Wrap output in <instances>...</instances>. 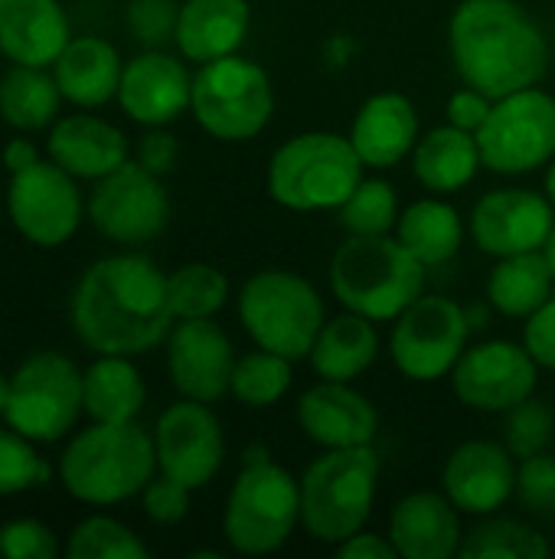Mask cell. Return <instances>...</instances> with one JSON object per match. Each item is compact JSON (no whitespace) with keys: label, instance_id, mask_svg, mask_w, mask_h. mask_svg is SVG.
Masks as SVG:
<instances>
[{"label":"cell","instance_id":"d6a6232c","mask_svg":"<svg viewBox=\"0 0 555 559\" xmlns=\"http://www.w3.org/2000/svg\"><path fill=\"white\" fill-rule=\"evenodd\" d=\"M555 275L543 252H523L497 259L494 272L487 275V301L497 314L527 321L555 288Z\"/></svg>","mask_w":555,"mask_h":559},{"label":"cell","instance_id":"ee69618b","mask_svg":"<svg viewBox=\"0 0 555 559\" xmlns=\"http://www.w3.org/2000/svg\"><path fill=\"white\" fill-rule=\"evenodd\" d=\"M190 488L186 485H180L177 478H170V475H154L150 481H147V488L141 491V508H144V514L154 521V524H160V527H173V524H180L186 514H190Z\"/></svg>","mask_w":555,"mask_h":559},{"label":"cell","instance_id":"f1b7e54d","mask_svg":"<svg viewBox=\"0 0 555 559\" xmlns=\"http://www.w3.org/2000/svg\"><path fill=\"white\" fill-rule=\"evenodd\" d=\"M484 167L478 138L455 124L432 128L412 151V174L429 193H458Z\"/></svg>","mask_w":555,"mask_h":559},{"label":"cell","instance_id":"603a6c76","mask_svg":"<svg viewBox=\"0 0 555 559\" xmlns=\"http://www.w3.org/2000/svg\"><path fill=\"white\" fill-rule=\"evenodd\" d=\"M46 154L75 180H101L131 160V144L121 128L98 115H65L49 128Z\"/></svg>","mask_w":555,"mask_h":559},{"label":"cell","instance_id":"9a60e30c","mask_svg":"<svg viewBox=\"0 0 555 559\" xmlns=\"http://www.w3.org/2000/svg\"><path fill=\"white\" fill-rule=\"evenodd\" d=\"M536 383L540 364L514 341L474 344L451 370L455 396L474 413H510L536 393Z\"/></svg>","mask_w":555,"mask_h":559},{"label":"cell","instance_id":"f35d334b","mask_svg":"<svg viewBox=\"0 0 555 559\" xmlns=\"http://www.w3.org/2000/svg\"><path fill=\"white\" fill-rule=\"evenodd\" d=\"M33 445L36 442L16 429H0V498H13L49 481V465Z\"/></svg>","mask_w":555,"mask_h":559},{"label":"cell","instance_id":"7bdbcfd3","mask_svg":"<svg viewBox=\"0 0 555 559\" xmlns=\"http://www.w3.org/2000/svg\"><path fill=\"white\" fill-rule=\"evenodd\" d=\"M0 557L3 559H56L59 540L49 524L36 518H16L0 527Z\"/></svg>","mask_w":555,"mask_h":559},{"label":"cell","instance_id":"74e56055","mask_svg":"<svg viewBox=\"0 0 555 559\" xmlns=\"http://www.w3.org/2000/svg\"><path fill=\"white\" fill-rule=\"evenodd\" d=\"M65 554L72 559H147V544L121 521L92 514L69 534Z\"/></svg>","mask_w":555,"mask_h":559},{"label":"cell","instance_id":"f546056e","mask_svg":"<svg viewBox=\"0 0 555 559\" xmlns=\"http://www.w3.org/2000/svg\"><path fill=\"white\" fill-rule=\"evenodd\" d=\"M147 403V386L131 357L98 354L82 370V406L92 423H134Z\"/></svg>","mask_w":555,"mask_h":559},{"label":"cell","instance_id":"60d3db41","mask_svg":"<svg viewBox=\"0 0 555 559\" xmlns=\"http://www.w3.org/2000/svg\"><path fill=\"white\" fill-rule=\"evenodd\" d=\"M180 3L177 0H131L128 3V33L144 49H164L177 39Z\"/></svg>","mask_w":555,"mask_h":559},{"label":"cell","instance_id":"484cf974","mask_svg":"<svg viewBox=\"0 0 555 559\" xmlns=\"http://www.w3.org/2000/svg\"><path fill=\"white\" fill-rule=\"evenodd\" d=\"M252 26L249 0H183L177 20V49L190 62H213L239 52Z\"/></svg>","mask_w":555,"mask_h":559},{"label":"cell","instance_id":"11a10c76","mask_svg":"<svg viewBox=\"0 0 555 559\" xmlns=\"http://www.w3.org/2000/svg\"><path fill=\"white\" fill-rule=\"evenodd\" d=\"M193 559H222V554H216V550H196V554H190Z\"/></svg>","mask_w":555,"mask_h":559},{"label":"cell","instance_id":"5bb4252c","mask_svg":"<svg viewBox=\"0 0 555 559\" xmlns=\"http://www.w3.org/2000/svg\"><path fill=\"white\" fill-rule=\"evenodd\" d=\"M7 213L26 242L56 249L79 233L85 203L69 170H62L56 160H36L33 167L10 174Z\"/></svg>","mask_w":555,"mask_h":559},{"label":"cell","instance_id":"ffe728a7","mask_svg":"<svg viewBox=\"0 0 555 559\" xmlns=\"http://www.w3.org/2000/svg\"><path fill=\"white\" fill-rule=\"evenodd\" d=\"M190 98L193 75L177 56L164 49H144L124 62L118 105L131 121L144 128H167L190 108Z\"/></svg>","mask_w":555,"mask_h":559},{"label":"cell","instance_id":"30bf717a","mask_svg":"<svg viewBox=\"0 0 555 559\" xmlns=\"http://www.w3.org/2000/svg\"><path fill=\"white\" fill-rule=\"evenodd\" d=\"M82 406V370L59 350H36L10 373L7 426L29 442L52 445L75 429Z\"/></svg>","mask_w":555,"mask_h":559},{"label":"cell","instance_id":"44dd1931","mask_svg":"<svg viewBox=\"0 0 555 559\" xmlns=\"http://www.w3.org/2000/svg\"><path fill=\"white\" fill-rule=\"evenodd\" d=\"M298 426L321 449H353L373 445L379 413L350 383L317 380L298 400Z\"/></svg>","mask_w":555,"mask_h":559},{"label":"cell","instance_id":"681fc988","mask_svg":"<svg viewBox=\"0 0 555 559\" xmlns=\"http://www.w3.org/2000/svg\"><path fill=\"white\" fill-rule=\"evenodd\" d=\"M36 160H43V157H39V147H36L33 141H26V138L7 141V147H3V167H7L10 174H16V170H23V167H33Z\"/></svg>","mask_w":555,"mask_h":559},{"label":"cell","instance_id":"9c48e42d","mask_svg":"<svg viewBox=\"0 0 555 559\" xmlns=\"http://www.w3.org/2000/svg\"><path fill=\"white\" fill-rule=\"evenodd\" d=\"M190 111L216 141H252L275 115V88L258 62L232 52L200 66L193 75Z\"/></svg>","mask_w":555,"mask_h":559},{"label":"cell","instance_id":"f5cc1de1","mask_svg":"<svg viewBox=\"0 0 555 559\" xmlns=\"http://www.w3.org/2000/svg\"><path fill=\"white\" fill-rule=\"evenodd\" d=\"M543 255H546V262H550V269H553L555 275V226L553 233H550V239H546V246H543Z\"/></svg>","mask_w":555,"mask_h":559},{"label":"cell","instance_id":"f6af8a7d","mask_svg":"<svg viewBox=\"0 0 555 559\" xmlns=\"http://www.w3.org/2000/svg\"><path fill=\"white\" fill-rule=\"evenodd\" d=\"M523 347L540 364V370H555V292L527 318Z\"/></svg>","mask_w":555,"mask_h":559},{"label":"cell","instance_id":"83f0119b","mask_svg":"<svg viewBox=\"0 0 555 559\" xmlns=\"http://www.w3.org/2000/svg\"><path fill=\"white\" fill-rule=\"evenodd\" d=\"M379 357V331L376 321L343 311L324 321L307 360L321 380L353 383L360 380Z\"/></svg>","mask_w":555,"mask_h":559},{"label":"cell","instance_id":"836d02e7","mask_svg":"<svg viewBox=\"0 0 555 559\" xmlns=\"http://www.w3.org/2000/svg\"><path fill=\"white\" fill-rule=\"evenodd\" d=\"M294 360L275 354V350H265V347H255L242 357H236V367H232V383H229V393L245 406V409H272L285 400V393L291 390V380H294V370H291Z\"/></svg>","mask_w":555,"mask_h":559},{"label":"cell","instance_id":"e0dca14e","mask_svg":"<svg viewBox=\"0 0 555 559\" xmlns=\"http://www.w3.org/2000/svg\"><path fill=\"white\" fill-rule=\"evenodd\" d=\"M553 226V200L536 190H520V187L491 190L471 210L474 246L494 259L543 252Z\"/></svg>","mask_w":555,"mask_h":559},{"label":"cell","instance_id":"db71d44e","mask_svg":"<svg viewBox=\"0 0 555 559\" xmlns=\"http://www.w3.org/2000/svg\"><path fill=\"white\" fill-rule=\"evenodd\" d=\"M546 197L553 200L555 206V157L550 160V167H546Z\"/></svg>","mask_w":555,"mask_h":559},{"label":"cell","instance_id":"7402d4cb","mask_svg":"<svg viewBox=\"0 0 555 559\" xmlns=\"http://www.w3.org/2000/svg\"><path fill=\"white\" fill-rule=\"evenodd\" d=\"M389 540L402 559H448L461 554V511L442 491H412L389 511Z\"/></svg>","mask_w":555,"mask_h":559},{"label":"cell","instance_id":"1f68e13d","mask_svg":"<svg viewBox=\"0 0 555 559\" xmlns=\"http://www.w3.org/2000/svg\"><path fill=\"white\" fill-rule=\"evenodd\" d=\"M62 88L46 66H20L13 62L0 79V118L16 134H36L59 121Z\"/></svg>","mask_w":555,"mask_h":559},{"label":"cell","instance_id":"4316f807","mask_svg":"<svg viewBox=\"0 0 555 559\" xmlns=\"http://www.w3.org/2000/svg\"><path fill=\"white\" fill-rule=\"evenodd\" d=\"M124 62L118 49L101 36H75L52 62V75L62 98L75 108H101L118 98Z\"/></svg>","mask_w":555,"mask_h":559},{"label":"cell","instance_id":"c3c4849f","mask_svg":"<svg viewBox=\"0 0 555 559\" xmlns=\"http://www.w3.org/2000/svg\"><path fill=\"white\" fill-rule=\"evenodd\" d=\"M337 557L343 559H396V547L389 540V534H373V531H357L353 537H347L343 544H337Z\"/></svg>","mask_w":555,"mask_h":559},{"label":"cell","instance_id":"8fae6325","mask_svg":"<svg viewBox=\"0 0 555 559\" xmlns=\"http://www.w3.org/2000/svg\"><path fill=\"white\" fill-rule=\"evenodd\" d=\"M474 138L484 167L494 174L520 177L550 167L555 157V98L540 85L494 98V108Z\"/></svg>","mask_w":555,"mask_h":559},{"label":"cell","instance_id":"cb8c5ba5","mask_svg":"<svg viewBox=\"0 0 555 559\" xmlns=\"http://www.w3.org/2000/svg\"><path fill=\"white\" fill-rule=\"evenodd\" d=\"M350 141L370 170H389L419 144V111L402 92H376L353 115Z\"/></svg>","mask_w":555,"mask_h":559},{"label":"cell","instance_id":"7a4b0ae2","mask_svg":"<svg viewBox=\"0 0 555 559\" xmlns=\"http://www.w3.org/2000/svg\"><path fill=\"white\" fill-rule=\"evenodd\" d=\"M448 46L461 82L491 98L540 85L550 69V39L517 0H461Z\"/></svg>","mask_w":555,"mask_h":559},{"label":"cell","instance_id":"816d5d0a","mask_svg":"<svg viewBox=\"0 0 555 559\" xmlns=\"http://www.w3.org/2000/svg\"><path fill=\"white\" fill-rule=\"evenodd\" d=\"M7 403H10V377L0 373V416L7 413Z\"/></svg>","mask_w":555,"mask_h":559},{"label":"cell","instance_id":"e575fe53","mask_svg":"<svg viewBox=\"0 0 555 559\" xmlns=\"http://www.w3.org/2000/svg\"><path fill=\"white\" fill-rule=\"evenodd\" d=\"M553 554V544L510 518H484L461 540V559H543Z\"/></svg>","mask_w":555,"mask_h":559},{"label":"cell","instance_id":"9f6ffc18","mask_svg":"<svg viewBox=\"0 0 555 559\" xmlns=\"http://www.w3.org/2000/svg\"><path fill=\"white\" fill-rule=\"evenodd\" d=\"M0 56H3V49H0Z\"/></svg>","mask_w":555,"mask_h":559},{"label":"cell","instance_id":"277c9868","mask_svg":"<svg viewBox=\"0 0 555 559\" xmlns=\"http://www.w3.org/2000/svg\"><path fill=\"white\" fill-rule=\"evenodd\" d=\"M330 292L343 311L396 321L425 295V265L396 236H350L330 259Z\"/></svg>","mask_w":555,"mask_h":559},{"label":"cell","instance_id":"b9f144b4","mask_svg":"<svg viewBox=\"0 0 555 559\" xmlns=\"http://www.w3.org/2000/svg\"><path fill=\"white\" fill-rule=\"evenodd\" d=\"M517 498L530 514L555 518V459L550 452L520 459V465H517Z\"/></svg>","mask_w":555,"mask_h":559},{"label":"cell","instance_id":"7c38bea8","mask_svg":"<svg viewBox=\"0 0 555 559\" xmlns=\"http://www.w3.org/2000/svg\"><path fill=\"white\" fill-rule=\"evenodd\" d=\"M471 334L464 305L442 295H422L393 321L389 357L406 380L438 383L451 377Z\"/></svg>","mask_w":555,"mask_h":559},{"label":"cell","instance_id":"f907efd6","mask_svg":"<svg viewBox=\"0 0 555 559\" xmlns=\"http://www.w3.org/2000/svg\"><path fill=\"white\" fill-rule=\"evenodd\" d=\"M491 311H494V305H491V301H487V305H464V314H468L471 331H484V328H487V321H491Z\"/></svg>","mask_w":555,"mask_h":559},{"label":"cell","instance_id":"4dcf8cb0","mask_svg":"<svg viewBox=\"0 0 555 559\" xmlns=\"http://www.w3.org/2000/svg\"><path fill=\"white\" fill-rule=\"evenodd\" d=\"M396 239H399L425 269H432V265L451 262V259L461 252L464 223H461V213H458L448 200H442V197H425V200L409 203V206L399 213Z\"/></svg>","mask_w":555,"mask_h":559},{"label":"cell","instance_id":"bcb514c9","mask_svg":"<svg viewBox=\"0 0 555 559\" xmlns=\"http://www.w3.org/2000/svg\"><path fill=\"white\" fill-rule=\"evenodd\" d=\"M134 160L141 167H147L150 174L167 177L177 167V160H180V141L170 131H164V128H147L144 138L137 141Z\"/></svg>","mask_w":555,"mask_h":559},{"label":"cell","instance_id":"d6986e66","mask_svg":"<svg viewBox=\"0 0 555 559\" xmlns=\"http://www.w3.org/2000/svg\"><path fill=\"white\" fill-rule=\"evenodd\" d=\"M442 491L461 514L491 518L517 495L514 452L491 439H471L458 445L442 468Z\"/></svg>","mask_w":555,"mask_h":559},{"label":"cell","instance_id":"3957f363","mask_svg":"<svg viewBox=\"0 0 555 559\" xmlns=\"http://www.w3.org/2000/svg\"><path fill=\"white\" fill-rule=\"evenodd\" d=\"M154 432L134 423H92L59 455V481L69 498L111 508L137 498L157 475Z\"/></svg>","mask_w":555,"mask_h":559},{"label":"cell","instance_id":"4fadbf2b","mask_svg":"<svg viewBox=\"0 0 555 559\" xmlns=\"http://www.w3.org/2000/svg\"><path fill=\"white\" fill-rule=\"evenodd\" d=\"M85 213L105 239L118 246H147L170 223V197L164 177L137 160H124L118 170L95 180Z\"/></svg>","mask_w":555,"mask_h":559},{"label":"cell","instance_id":"ac0fdd59","mask_svg":"<svg viewBox=\"0 0 555 559\" xmlns=\"http://www.w3.org/2000/svg\"><path fill=\"white\" fill-rule=\"evenodd\" d=\"M236 347L213 318L177 321L167 334V373L180 396L219 403L229 393Z\"/></svg>","mask_w":555,"mask_h":559},{"label":"cell","instance_id":"52a82bcc","mask_svg":"<svg viewBox=\"0 0 555 559\" xmlns=\"http://www.w3.org/2000/svg\"><path fill=\"white\" fill-rule=\"evenodd\" d=\"M363 170L366 164L360 160L350 134L304 131L272 154L268 193L278 206L294 213L340 210L363 180Z\"/></svg>","mask_w":555,"mask_h":559},{"label":"cell","instance_id":"ab89813d","mask_svg":"<svg viewBox=\"0 0 555 559\" xmlns=\"http://www.w3.org/2000/svg\"><path fill=\"white\" fill-rule=\"evenodd\" d=\"M553 429V409L543 400L530 396V400H523L520 406H514L507 413V436H504L507 442L504 445L514 452V459H530V455H540V452L550 449Z\"/></svg>","mask_w":555,"mask_h":559},{"label":"cell","instance_id":"5b68a950","mask_svg":"<svg viewBox=\"0 0 555 559\" xmlns=\"http://www.w3.org/2000/svg\"><path fill=\"white\" fill-rule=\"evenodd\" d=\"M301 524V481L275 465L265 445H249L222 508V537L232 554H278Z\"/></svg>","mask_w":555,"mask_h":559},{"label":"cell","instance_id":"8d00e7d4","mask_svg":"<svg viewBox=\"0 0 555 559\" xmlns=\"http://www.w3.org/2000/svg\"><path fill=\"white\" fill-rule=\"evenodd\" d=\"M347 236H389L399 223L396 187L383 177H363L337 210Z\"/></svg>","mask_w":555,"mask_h":559},{"label":"cell","instance_id":"6da1fadb","mask_svg":"<svg viewBox=\"0 0 555 559\" xmlns=\"http://www.w3.org/2000/svg\"><path fill=\"white\" fill-rule=\"evenodd\" d=\"M69 318L88 350L141 357L164 344L177 321L167 298V272L137 252L105 255L82 272Z\"/></svg>","mask_w":555,"mask_h":559},{"label":"cell","instance_id":"ba28073f","mask_svg":"<svg viewBox=\"0 0 555 559\" xmlns=\"http://www.w3.org/2000/svg\"><path fill=\"white\" fill-rule=\"evenodd\" d=\"M239 321L255 347L304 360L327 321L321 292L294 272H255L239 292Z\"/></svg>","mask_w":555,"mask_h":559},{"label":"cell","instance_id":"d590c367","mask_svg":"<svg viewBox=\"0 0 555 559\" xmlns=\"http://www.w3.org/2000/svg\"><path fill=\"white\" fill-rule=\"evenodd\" d=\"M167 298L177 321L216 318L229 301V278L209 262H186L167 275Z\"/></svg>","mask_w":555,"mask_h":559},{"label":"cell","instance_id":"2e32d148","mask_svg":"<svg viewBox=\"0 0 555 559\" xmlns=\"http://www.w3.org/2000/svg\"><path fill=\"white\" fill-rule=\"evenodd\" d=\"M157 468L190 491L206 488L226 462V436L209 403L180 400L167 406L154 426Z\"/></svg>","mask_w":555,"mask_h":559},{"label":"cell","instance_id":"8992f818","mask_svg":"<svg viewBox=\"0 0 555 559\" xmlns=\"http://www.w3.org/2000/svg\"><path fill=\"white\" fill-rule=\"evenodd\" d=\"M298 481L304 534L337 547L370 524L379 491V455L373 445L324 449Z\"/></svg>","mask_w":555,"mask_h":559},{"label":"cell","instance_id":"d4e9b609","mask_svg":"<svg viewBox=\"0 0 555 559\" xmlns=\"http://www.w3.org/2000/svg\"><path fill=\"white\" fill-rule=\"evenodd\" d=\"M72 29L59 0H0V49L20 66H52Z\"/></svg>","mask_w":555,"mask_h":559},{"label":"cell","instance_id":"7dc6e473","mask_svg":"<svg viewBox=\"0 0 555 559\" xmlns=\"http://www.w3.org/2000/svg\"><path fill=\"white\" fill-rule=\"evenodd\" d=\"M491 108H494V98H491L487 92L464 85V88H458V92L448 98V124L478 134V131L484 128Z\"/></svg>","mask_w":555,"mask_h":559}]
</instances>
